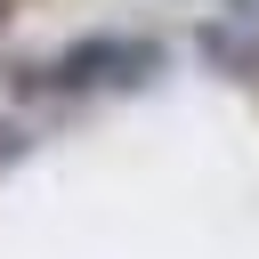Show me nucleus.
Listing matches in <instances>:
<instances>
[{
  "label": "nucleus",
  "instance_id": "nucleus-2",
  "mask_svg": "<svg viewBox=\"0 0 259 259\" xmlns=\"http://www.w3.org/2000/svg\"><path fill=\"white\" fill-rule=\"evenodd\" d=\"M235 8H243V16H259V0H235Z\"/></svg>",
  "mask_w": 259,
  "mask_h": 259
},
{
  "label": "nucleus",
  "instance_id": "nucleus-1",
  "mask_svg": "<svg viewBox=\"0 0 259 259\" xmlns=\"http://www.w3.org/2000/svg\"><path fill=\"white\" fill-rule=\"evenodd\" d=\"M146 65H154V49H146V40H121V32H89V40L57 49V57L32 73V89H113V81H138Z\"/></svg>",
  "mask_w": 259,
  "mask_h": 259
}]
</instances>
